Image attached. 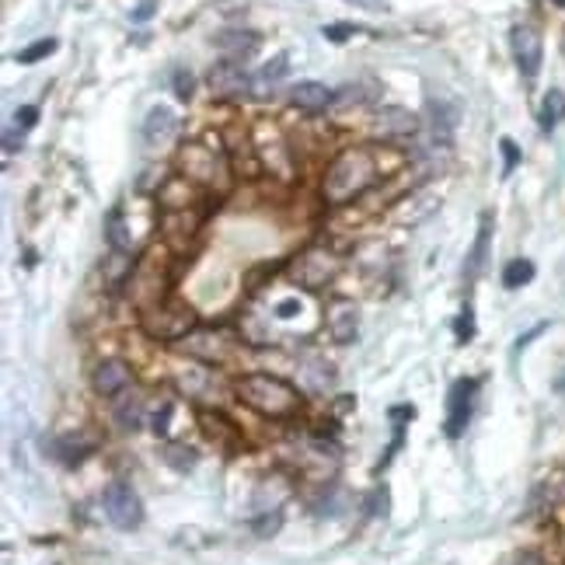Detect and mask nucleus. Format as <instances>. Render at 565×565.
Returning <instances> with one entry per match:
<instances>
[{"label":"nucleus","mask_w":565,"mask_h":565,"mask_svg":"<svg viewBox=\"0 0 565 565\" xmlns=\"http://www.w3.org/2000/svg\"><path fill=\"white\" fill-rule=\"evenodd\" d=\"M381 178V161L373 147H346L331 157L329 172L321 178V195L329 206H346L356 195H363Z\"/></svg>","instance_id":"1"},{"label":"nucleus","mask_w":565,"mask_h":565,"mask_svg":"<svg viewBox=\"0 0 565 565\" xmlns=\"http://www.w3.org/2000/svg\"><path fill=\"white\" fill-rule=\"evenodd\" d=\"M178 175L185 178V182H193L195 189L224 195L231 189L235 164H231V154L220 143V137L185 140L182 151H178Z\"/></svg>","instance_id":"2"},{"label":"nucleus","mask_w":565,"mask_h":565,"mask_svg":"<svg viewBox=\"0 0 565 565\" xmlns=\"http://www.w3.org/2000/svg\"><path fill=\"white\" fill-rule=\"evenodd\" d=\"M235 394L241 398V405H248L252 412L266 415V419H293L304 409L300 391L293 388L290 381L273 377V373H245L237 377Z\"/></svg>","instance_id":"3"},{"label":"nucleus","mask_w":565,"mask_h":565,"mask_svg":"<svg viewBox=\"0 0 565 565\" xmlns=\"http://www.w3.org/2000/svg\"><path fill=\"white\" fill-rule=\"evenodd\" d=\"M140 325L143 331L157 339V342H178V339H185V335H193L195 325H199V318L195 311L182 300V297H164L161 304L154 308H147V311H140Z\"/></svg>","instance_id":"4"},{"label":"nucleus","mask_w":565,"mask_h":565,"mask_svg":"<svg viewBox=\"0 0 565 565\" xmlns=\"http://www.w3.org/2000/svg\"><path fill=\"white\" fill-rule=\"evenodd\" d=\"M178 350L185 352V356H193V360H199V363H206V367H227L237 352H241V342H237L231 331L210 329V331L185 335L178 342Z\"/></svg>","instance_id":"5"},{"label":"nucleus","mask_w":565,"mask_h":565,"mask_svg":"<svg viewBox=\"0 0 565 565\" xmlns=\"http://www.w3.org/2000/svg\"><path fill=\"white\" fill-rule=\"evenodd\" d=\"M342 269V258L329 248H308V252L297 255V262H293V279L304 287V290H321V287H329L331 279L339 276Z\"/></svg>","instance_id":"6"},{"label":"nucleus","mask_w":565,"mask_h":565,"mask_svg":"<svg viewBox=\"0 0 565 565\" xmlns=\"http://www.w3.org/2000/svg\"><path fill=\"white\" fill-rule=\"evenodd\" d=\"M101 507H105V517L119 527V530H137L143 524V503L133 492L130 482H112L101 496Z\"/></svg>","instance_id":"7"},{"label":"nucleus","mask_w":565,"mask_h":565,"mask_svg":"<svg viewBox=\"0 0 565 565\" xmlns=\"http://www.w3.org/2000/svg\"><path fill=\"white\" fill-rule=\"evenodd\" d=\"M509 46H513L517 70H520L527 80L538 78L541 59H545V42H541V32H538L534 25H513V32H509Z\"/></svg>","instance_id":"8"},{"label":"nucleus","mask_w":565,"mask_h":565,"mask_svg":"<svg viewBox=\"0 0 565 565\" xmlns=\"http://www.w3.org/2000/svg\"><path fill=\"white\" fill-rule=\"evenodd\" d=\"M475 391H478V381L475 377H461L454 381V388L447 394V423H444V433L450 440H457L465 426L471 423V412H475Z\"/></svg>","instance_id":"9"},{"label":"nucleus","mask_w":565,"mask_h":565,"mask_svg":"<svg viewBox=\"0 0 565 565\" xmlns=\"http://www.w3.org/2000/svg\"><path fill=\"white\" fill-rule=\"evenodd\" d=\"M325 329L335 342H352L360 335V308L352 297H331L325 304Z\"/></svg>","instance_id":"10"},{"label":"nucleus","mask_w":565,"mask_h":565,"mask_svg":"<svg viewBox=\"0 0 565 565\" xmlns=\"http://www.w3.org/2000/svg\"><path fill=\"white\" fill-rule=\"evenodd\" d=\"M206 84H210V95L214 98H237L252 88V78L245 70V63H235V59H220L210 67L206 74Z\"/></svg>","instance_id":"11"},{"label":"nucleus","mask_w":565,"mask_h":565,"mask_svg":"<svg viewBox=\"0 0 565 565\" xmlns=\"http://www.w3.org/2000/svg\"><path fill=\"white\" fill-rule=\"evenodd\" d=\"M373 133L381 140H409L412 133H419V116L402 105H388L373 116Z\"/></svg>","instance_id":"12"},{"label":"nucleus","mask_w":565,"mask_h":565,"mask_svg":"<svg viewBox=\"0 0 565 565\" xmlns=\"http://www.w3.org/2000/svg\"><path fill=\"white\" fill-rule=\"evenodd\" d=\"M436 210H440V195L412 193V195H405V199H398V206L391 210V220H394L398 227H419V224H426Z\"/></svg>","instance_id":"13"},{"label":"nucleus","mask_w":565,"mask_h":565,"mask_svg":"<svg viewBox=\"0 0 565 565\" xmlns=\"http://www.w3.org/2000/svg\"><path fill=\"white\" fill-rule=\"evenodd\" d=\"M492 231H496V216L482 214L478 216V235L471 241V252L465 258V283H475L478 276L486 273L488 255H492Z\"/></svg>","instance_id":"14"},{"label":"nucleus","mask_w":565,"mask_h":565,"mask_svg":"<svg viewBox=\"0 0 565 565\" xmlns=\"http://www.w3.org/2000/svg\"><path fill=\"white\" fill-rule=\"evenodd\" d=\"M91 384L101 398H119L122 391L133 384V371H130V363H122V360H101L91 373Z\"/></svg>","instance_id":"15"},{"label":"nucleus","mask_w":565,"mask_h":565,"mask_svg":"<svg viewBox=\"0 0 565 565\" xmlns=\"http://www.w3.org/2000/svg\"><path fill=\"white\" fill-rule=\"evenodd\" d=\"M255 140V151H258V157H262V164L269 168V172H276V175H290L293 172V161H290V143L279 137V130L276 126H269V140L262 137H252Z\"/></svg>","instance_id":"16"},{"label":"nucleus","mask_w":565,"mask_h":565,"mask_svg":"<svg viewBox=\"0 0 565 565\" xmlns=\"http://www.w3.org/2000/svg\"><path fill=\"white\" fill-rule=\"evenodd\" d=\"M178 133V116L168 109V105H154L147 116H143V140L151 143V147H164V143H172Z\"/></svg>","instance_id":"17"},{"label":"nucleus","mask_w":565,"mask_h":565,"mask_svg":"<svg viewBox=\"0 0 565 565\" xmlns=\"http://www.w3.org/2000/svg\"><path fill=\"white\" fill-rule=\"evenodd\" d=\"M290 101L300 112L318 116V112H325L331 101H335V91L325 88V84H318V80H300L297 88H290Z\"/></svg>","instance_id":"18"},{"label":"nucleus","mask_w":565,"mask_h":565,"mask_svg":"<svg viewBox=\"0 0 565 565\" xmlns=\"http://www.w3.org/2000/svg\"><path fill=\"white\" fill-rule=\"evenodd\" d=\"M262 39L255 32H241V28H231V32H220L216 36V49L224 53V59H235V63H245L258 53Z\"/></svg>","instance_id":"19"},{"label":"nucleus","mask_w":565,"mask_h":565,"mask_svg":"<svg viewBox=\"0 0 565 565\" xmlns=\"http://www.w3.org/2000/svg\"><path fill=\"white\" fill-rule=\"evenodd\" d=\"M105 237H109V248L112 252H130L133 248V235H130V224L122 220V210H112L105 220Z\"/></svg>","instance_id":"20"},{"label":"nucleus","mask_w":565,"mask_h":565,"mask_svg":"<svg viewBox=\"0 0 565 565\" xmlns=\"http://www.w3.org/2000/svg\"><path fill=\"white\" fill-rule=\"evenodd\" d=\"M562 119H565V91H559V88H548L545 101H541V130L551 133Z\"/></svg>","instance_id":"21"},{"label":"nucleus","mask_w":565,"mask_h":565,"mask_svg":"<svg viewBox=\"0 0 565 565\" xmlns=\"http://www.w3.org/2000/svg\"><path fill=\"white\" fill-rule=\"evenodd\" d=\"M91 450H95V444H91V440H70V436L53 444V454H57L67 468H74V465H80L84 457H91Z\"/></svg>","instance_id":"22"},{"label":"nucleus","mask_w":565,"mask_h":565,"mask_svg":"<svg viewBox=\"0 0 565 565\" xmlns=\"http://www.w3.org/2000/svg\"><path fill=\"white\" fill-rule=\"evenodd\" d=\"M534 262L530 258H513V262H507V269H503V287L507 290H520V287H527L530 279H534Z\"/></svg>","instance_id":"23"},{"label":"nucleus","mask_w":565,"mask_h":565,"mask_svg":"<svg viewBox=\"0 0 565 565\" xmlns=\"http://www.w3.org/2000/svg\"><path fill=\"white\" fill-rule=\"evenodd\" d=\"M116 423L122 429H140V423H143V402H140V394H130L126 402H119L116 405Z\"/></svg>","instance_id":"24"},{"label":"nucleus","mask_w":565,"mask_h":565,"mask_svg":"<svg viewBox=\"0 0 565 565\" xmlns=\"http://www.w3.org/2000/svg\"><path fill=\"white\" fill-rule=\"evenodd\" d=\"M49 53H57V39H39L32 42V46H25V49H18L15 53V59H18L21 67H32V63H39V59H46Z\"/></svg>","instance_id":"25"},{"label":"nucleus","mask_w":565,"mask_h":565,"mask_svg":"<svg viewBox=\"0 0 565 565\" xmlns=\"http://www.w3.org/2000/svg\"><path fill=\"white\" fill-rule=\"evenodd\" d=\"M199 419H203V429L210 433V436H216V440H227V444H235V426L227 423V419H220V415H214V412H199Z\"/></svg>","instance_id":"26"},{"label":"nucleus","mask_w":565,"mask_h":565,"mask_svg":"<svg viewBox=\"0 0 565 565\" xmlns=\"http://www.w3.org/2000/svg\"><path fill=\"white\" fill-rule=\"evenodd\" d=\"M287 70H290V59H287V53H279V57H273L262 67L258 80H262V84H276L279 78H287Z\"/></svg>","instance_id":"27"},{"label":"nucleus","mask_w":565,"mask_h":565,"mask_svg":"<svg viewBox=\"0 0 565 565\" xmlns=\"http://www.w3.org/2000/svg\"><path fill=\"white\" fill-rule=\"evenodd\" d=\"M454 331H457V342H471L475 339V308L471 304L461 308L457 321H454Z\"/></svg>","instance_id":"28"},{"label":"nucleus","mask_w":565,"mask_h":565,"mask_svg":"<svg viewBox=\"0 0 565 565\" xmlns=\"http://www.w3.org/2000/svg\"><path fill=\"white\" fill-rule=\"evenodd\" d=\"M356 32H363V28H356L350 21H335V25H325V28H321V36L329 42H350Z\"/></svg>","instance_id":"29"},{"label":"nucleus","mask_w":565,"mask_h":565,"mask_svg":"<svg viewBox=\"0 0 565 565\" xmlns=\"http://www.w3.org/2000/svg\"><path fill=\"white\" fill-rule=\"evenodd\" d=\"M499 151H503V178H509L517 172V164H520V147L509 137H503L499 140Z\"/></svg>","instance_id":"30"},{"label":"nucleus","mask_w":565,"mask_h":565,"mask_svg":"<svg viewBox=\"0 0 565 565\" xmlns=\"http://www.w3.org/2000/svg\"><path fill=\"white\" fill-rule=\"evenodd\" d=\"M36 122H39V109H36V105H21L18 112H15V126H18L21 133L32 130Z\"/></svg>","instance_id":"31"},{"label":"nucleus","mask_w":565,"mask_h":565,"mask_svg":"<svg viewBox=\"0 0 565 565\" xmlns=\"http://www.w3.org/2000/svg\"><path fill=\"white\" fill-rule=\"evenodd\" d=\"M172 412H175V405H172V402H164V405H161V412H157L154 419H151V429H154L157 436H168V423H172Z\"/></svg>","instance_id":"32"},{"label":"nucleus","mask_w":565,"mask_h":565,"mask_svg":"<svg viewBox=\"0 0 565 565\" xmlns=\"http://www.w3.org/2000/svg\"><path fill=\"white\" fill-rule=\"evenodd\" d=\"M175 91H178V98H193V74L189 70H175Z\"/></svg>","instance_id":"33"},{"label":"nucleus","mask_w":565,"mask_h":565,"mask_svg":"<svg viewBox=\"0 0 565 565\" xmlns=\"http://www.w3.org/2000/svg\"><path fill=\"white\" fill-rule=\"evenodd\" d=\"M293 314H300V300H283V304H276V318H293Z\"/></svg>","instance_id":"34"},{"label":"nucleus","mask_w":565,"mask_h":565,"mask_svg":"<svg viewBox=\"0 0 565 565\" xmlns=\"http://www.w3.org/2000/svg\"><path fill=\"white\" fill-rule=\"evenodd\" d=\"M154 11H157V4H154V0H143V4H140L137 11L130 15V18H133V21H147V18H151V15H154Z\"/></svg>","instance_id":"35"},{"label":"nucleus","mask_w":565,"mask_h":565,"mask_svg":"<svg viewBox=\"0 0 565 565\" xmlns=\"http://www.w3.org/2000/svg\"><path fill=\"white\" fill-rule=\"evenodd\" d=\"M545 329H548V325H538V329H530V331H527V335H520V342H517V352L524 350L527 342H530V339H534V335H541V331H545Z\"/></svg>","instance_id":"36"},{"label":"nucleus","mask_w":565,"mask_h":565,"mask_svg":"<svg viewBox=\"0 0 565 565\" xmlns=\"http://www.w3.org/2000/svg\"><path fill=\"white\" fill-rule=\"evenodd\" d=\"M517 565H545V562H541V559H534V555H527V559H520Z\"/></svg>","instance_id":"37"},{"label":"nucleus","mask_w":565,"mask_h":565,"mask_svg":"<svg viewBox=\"0 0 565 565\" xmlns=\"http://www.w3.org/2000/svg\"><path fill=\"white\" fill-rule=\"evenodd\" d=\"M555 391H559V394H565V373L559 377V381H555Z\"/></svg>","instance_id":"38"},{"label":"nucleus","mask_w":565,"mask_h":565,"mask_svg":"<svg viewBox=\"0 0 565 565\" xmlns=\"http://www.w3.org/2000/svg\"><path fill=\"white\" fill-rule=\"evenodd\" d=\"M551 4H555V7H562V11H565V0H551Z\"/></svg>","instance_id":"39"}]
</instances>
